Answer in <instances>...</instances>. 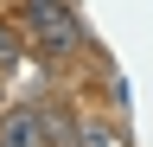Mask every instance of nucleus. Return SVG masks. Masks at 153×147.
Masks as SVG:
<instances>
[{
  "instance_id": "1",
  "label": "nucleus",
  "mask_w": 153,
  "mask_h": 147,
  "mask_svg": "<svg viewBox=\"0 0 153 147\" xmlns=\"http://www.w3.org/2000/svg\"><path fill=\"white\" fill-rule=\"evenodd\" d=\"M19 26H26V39L45 51V58H64V51L83 45V19H76L70 0H26V7H19Z\"/></svg>"
},
{
  "instance_id": "2",
  "label": "nucleus",
  "mask_w": 153,
  "mask_h": 147,
  "mask_svg": "<svg viewBox=\"0 0 153 147\" xmlns=\"http://www.w3.org/2000/svg\"><path fill=\"white\" fill-rule=\"evenodd\" d=\"M7 147H45V141H38V115H32V109H13V115H7Z\"/></svg>"
},
{
  "instance_id": "3",
  "label": "nucleus",
  "mask_w": 153,
  "mask_h": 147,
  "mask_svg": "<svg viewBox=\"0 0 153 147\" xmlns=\"http://www.w3.org/2000/svg\"><path fill=\"white\" fill-rule=\"evenodd\" d=\"M13 64H19V39L0 26V70H13Z\"/></svg>"
}]
</instances>
